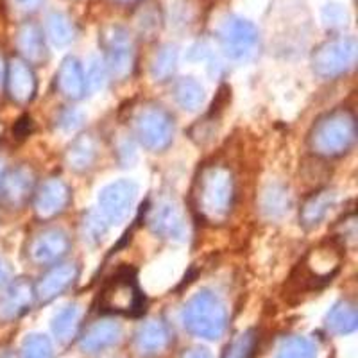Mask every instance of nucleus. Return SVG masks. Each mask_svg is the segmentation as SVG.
Wrapping results in <instances>:
<instances>
[{"label": "nucleus", "instance_id": "1", "mask_svg": "<svg viewBox=\"0 0 358 358\" xmlns=\"http://www.w3.org/2000/svg\"><path fill=\"white\" fill-rule=\"evenodd\" d=\"M196 210L206 222L220 224L228 219L235 203V179L224 165H206L194 187Z\"/></svg>", "mask_w": 358, "mask_h": 358}, {"label": "nucleus", "instance_id": "2", "mask_svg": "<svg viewBox=\"0 0 358 358\" xmlns=\"http://www.w3.org/2000/svg\"><path fill=\"white\" fill-rule=\"evenodd\" d=\"M357 143V118L346 108H337L315 120L308 133V149L321 158H338Z\"/></svg>", "mask_w": 358, "mask_h": 358}, {"label": "nucleus", "instance_id": "3", "mask_svg": "<svg viewBox=\"0 0 358 358\" xmlns=\"http://www.w3.org/2000/svg\"><path fill=\"white\" fill-rule=\"evenodd\" d=\"M183 326L188 334L206 341H217L222 337L228 326V312L222 299L212 290H199L185 305Z\"/></svg>", "mask_w": 358, "mask_h": 358}, {"label": "nucleus", "instance_id": "4", "mask_svg": "<svg viewBox=\"0 0 358 358\" xmlns=\"http://www.w3.org/2000/svg\"><path fill=\"white\" fill-rule=\"evenodd\" d=\"M341 264L342 244L337 238H334L310 249L301 264L297 265L296 273L290 280H294V283L303 290H317L326 283H330L331 278L338 273Z\"/></svg>", "mask_w": 358, "mask_h": 358}, {"label": "nucleus", "instance_id": "5", "mask_svg": "<svg viewBox=\"0 0 358 358\" xmlns=\"http://www.w3.org/2000/svg\"><path fill=\"white\" fill-rule=\"evenodd\" d=\"M134 136L151 152H163L174 140V118L159 104H143L133 118Z\"/></svg>", "mask_w": 358, "mask_h": 358}, {"label": "nucleus", "instance_id": "6", "mask_svg": "<svg viewBox=\"0 0 358 358\" xmlns=\"http://www.w3.org/2000/svg\"><path fill=\"white\" fill-rule=\"evenodd\" d=\"M358 45L353 38H335L319 45L312 56V69L322 79H337L357 62Z\"/></svg>", "mask_w": 358, "mask_h": 358}, {"label": "nucleus", "instance_id": "7", "mask_svg": "<svg viewBox=\"0 0 358 358\" xmlns=\"http://www.w3.org/2000/svg\"><path fill=\"white\" fill-rule=\"evenodd\" d=\"M143 294L133 274L118 273L108 281L101 292V310L115 315H140Z\"/></svg>", "mask_w": 358, "mask_h": 358}, {"label": "nucleus", "instance_id": "8", "mask_svg": "<svg viewBox=\"0 0 358 358\" xmlns=\"http://www.w3.org/2000/svg\"><path fill=\"white\" fill-rule=\"evenodd\" d=\"M138 196V187L129 179H118L99 192V213L108 226L127 219Z\"/></svg>", "mask_w": 358, "mask_h": 358}, {"label": "nucleus", "instance_id": "9", "mask_svg": "<svg viewBox=\"0 0 358 358\" xmlns=\"http://www.w3.org/2000/svg\"><path fill=\"white\" fill-rule=\"evenodd\" d=\"M224 54L233 62H248L258 47L257 27L242 18H229L220 33Z\"/></svg>", "mask_w": 358, "mask_h": 358}, {"label": "nucleus", "instance_id": "10", "mask_svg": "<svg viewBox=\"0 0 358 358\" xmlns=\"http://www.w3.org/2000/svg\"><path fill=\"white\" fill-rule=\"evenodd\" d=\"M70 251V238L62 228H45L29 244V260L40 267L62 262Z\"/></svg>", "mask_w": 358, "mask_h": 358}, {"label": "nucleus", "instance_id": "11", "mask_svg": "<svg viewBox=\"0 0 358 358\" xmlns=\"http://www.w3.org/2000/svg\"><path fill=\"white\" fill-rule=\"evenodd\" d=\"M149 226L152 233L171 242L187 241L188 224L181 208L172 199H163L152 208L149 217Z\"/></svg>", "mask_w": 358, "mask_h": 358}, {"label": "nucleus", "instance_id": "12", "mask_svg": "<svg viewBox=\"0 0 358 358\" xmlns=\"http://www.w3.org/2000/svg\"><path fill=\"white\" fill-rule=\"evenodd\" d=\"M72 199V190L62 178H49L34 190V212L38 219L50 220L62 215Z\"/></svg>", "mask_w": 358, "mask_h": 358}, {"label": "nucleus", "instance_id": "13", "mask_svg": "<svg viewBox=\"0 0 358 358\" xmlns=\"http://www.w3.org/2000/svg\"><path fill=\"white\" fill-rule=\"evenodd\" d=\"M36 187V174L29 165H20L11 171H6L2 185H0V197L8 208H22L34 196Z\"/></svg>", "mask_w": 358, "mask_h": 358}, {"label": "nucleus", "instance_id": "14", "mask_svg": "<svg viewBox=\"0 0 358 358\" xmlns=\"http://www.w3.org/2000/svg\"><path fill=\"white\" fill-rule=\"evenodd\" d=\"M79 267L73 262H57L38 280L34 285V296L38 303H50L62 296L78 280Z\"/></svg>", "mask_w": 358, "mask_h": 358}, {"label": "nucleus", "instance_id": "15", "mask_svg": "<svg viewBox=\"0 0 358 358\" xmlns=\"http://www.w3.org/2000/svg\"><path fill=\"white\" fill-rule=\"evenodd\" d=\"M106 70L111 78L124 81L134 66V52L129 36L122 29H113L106 36Z\"/></svg>", "mask_w": 358, "mask_h": 358}, {"label": "nucleus", "instance_id": "16", "mask_svg": "<svg viewBox=\"0 0 358 358\" xmlns=\"http://www.w3.org/2000/svg\"><path fill=\"white\" fill-rule=\"evenodd\" d=\"M36 76L27 62L22 57H11L6 69V92L17 104H29L36 95Z\"/></svg>", "mask_w": 358, "mask_h": 358}, {"label": "nucleus", "instance_id": "17", "mask_svg": "<svg viewBox=\"0 0 358 358\" xmlns=\"http://www.w3.org/2000/svg\"><path fill=\"white\" fill-rule=\"evenodd\" d=\"M34 299V285L25 278H18L6 289V292L0 296V319L13 321L24 315L27 310H31Z\"/></svg>", "mask_w": 358, "mask_h": 358}, {"label": "nucleus", "instance_id": "18", "mask_svg": "<svg viewBox=\"0 0 358 358\" xmlns=\"http://www.w3.org/2000/svg\"><path fill=\"white\" fill-rule=\"evenodd\" d=\"M57 92L69 101H81L86 95V76L76 57H65L56 73Z\"/></svg>", "mask_w": 358, "mask_h": 358}, {"label": "nucleus", "instance_id": "19", "mask_svg": "<svg viewBox=\"0 0 358 358\" xmlns=\"http://www.w3.org/2000/svg\"><path fill=\"white\" fill-rule=\"evenodd\" d=\"M120 338H122V328L118 322L99 321L83 334L79 346L85 353H101V351L118 344Z\"/></svg>", "mask_w": 358, "mask_h": 358}, {"label": "nucleus", "instance_id": "20", "mask_svg": "<svg viewBox=\"0 0 358 358\" xmlns=\"http://www.w3.org/2000/svg\"><path fill=\"white\" fill-rule=\"evenodd\" d=\"M337 201V194L331 188H322V190L313 192L312 196L305 199L299 210V222L305 229L317 228L319 224L324 220L331 208Z\"/></svg>", "mask_w": 358, "mask_h": 358}, {"label": "nucleus", "instance_id": "21", "mask_svg": "<svg viewBox=\"0 0 358 358\" xmlns=\"http://www.w3.org/2000/svg\"><path fill=\"white\" fill-rule=\"evenodd\" d=\"M97 155V140L92 134H79L78 138L66 147L65 163L70 171L83 174V172H88L94 167Z\"/></svg>", "mask_w": 358, "mask_h": 358}, {"label": "nucleus", "instance_id": "22", "mask_svg": "<svg viewBox=\"0 0 358 358\" xmlns=\"http://www.w3.org/2000/svg\"><path fill=\"white\" fill-rule=\"evenodd\" d=\"M136 350L145 357H155L167 350L171 335L162 321H147L136 331Z\"/></svg>", "mask_w": 358, "mask_h": 358}, {"label": "nucleus", "instance_id": "23", "mask_svg": "<svg viewBox=\"0 0 358 358\" xmlns=\"http://www.w3.org/2000/svg\"><path fill=\"white\" fill-rule=\"evenodd\" d=\"M326 328L335 335H350L358 328L357 306L344 299L338 301L326 315Z\"/></svg>", "mask_w": 358, "mask_h": 358}, {"label": "nucleus", "instance_id": "24", "mask_svg": "<svg viewBox=\"0 0 358 358\" xmlns=\"http://www.w3.org/2000/svg\"><path fill=\"white\" fill-rule=\"evenodd\" d=\"M18 50L27 63H43L47 59V49H45V41L41 36L40 29L34 25H25L18 33Z\"/></svg>", "mask_w": 358, "mask_h": 358}, {"label": "nucleus", "instance_id": "25", "mask_svg": "<svg viewBox=\"0 0 358 358\" xmlns=\"http://www.w3.org/2000/svg\"><path fill=\"white\" fill-rule=\"evenodd\" d=\"M174 99L179 106L183 108L185 111H199L204 106V88L197 79L194 78H183L179 79L174 86Z\"/></svg>", "mask_w": 358, "mask_h": 358}, {"label": "nucleus", "instance_id": "26", "mask_svg": "<svg viewBox=\"0 0 358 358\" xmlns=\"http://www.w3.org/2000/svg\"><path fill=\"white\" fill-rule=\"evenodd\" d=\"M262 212L271 219L283 217L290 208V194L283 185L271 183L262 190L260 196Z\"/></svg>", "mask_w": 358, "mask_h": 358}, {"label": "nucleus", "instance_id": "27", "mask_svg": "<svg viewBox=\"0 0 358 358\" xmlns=\"http://www.w3.org/2000/svg\"><path fill=\"white\" fill-rule=\"evenodd\" d=\"M81 322V310L78 305H69L62 308L52 319V334L63 344L72 341L79 330Z\"/></svg>", "mask_w": 358, "mask_h": 358}, {"label": "nucleus", "instance_id": "28", "mask_svg": "<svg viewBox=\"0 0 358 358\" xmlns=\"http://www.w3.org/2000/svg\"><path fill=\"white\" fill-rule=\"evenodd\" d=\"M176 66H178V50L176 47H163L152 59L151 78L156 83H165L174 76Z\"/></svg>", "mask_w": 358, "mask_h": 358}, {"label": "nucleus", "instance_id": "29", "mask_svg": "<svg viewBox=\"0 0 358 358\" xmlns=\"http://www.w3.org/2000/svg\"><path fill=\"white\" fill-rule=\"evenodd\" d=\"M278 358H317V350L306 337L294 335L281 342Z\"/></svg>", "mask_w": 358, "mask_h": 358}, {"label": "nucleus", "instance_id": "30", "mask_svg": "<svg viewBox=\"0 0 358 358\" xmlns=\"http://www.w3.org/2000/svg\"><path fill=\"white\" fill-rule=\"evenodd\" d=\"M52 344L49 337L31 334L22 342V358H52Z\"/></svg>", "mask_w": 358, "mask_h": 358}, {"label": "nucleus", "instance_id": "31", "mask_svg": "<svg viewBox=\"0 0 358 358\" xmlns=\"http://www.w3.org/2000/svg\"><path fill=\"white\" fill-rule=\"evenodd\" d=\"M257 331L248 330L235 338L226 350L224 358H252L257 350Z\"/></svg>", "mask_w": 358, "mask_h": 358}, {"label": "nucleus", "instance_id": "32", "mask_svg": "<svg viewBox=\"0 0 358 358\" xmlns=\"http://www.w3.org/2000/svg\"><path fill=\"white\" fill-rule=\"evenodd\" d=\"M49 36L59 47L69 45L73 40V29L69 18L63 15H52L49 18Z\"/></svg>", "mask_w": 358, "mask_h": 358}, {"label": "nucleus", "instance_id": "33", "mask_svg": "<svg viewBox=\"0 0 358 358\" xmlns=\"http://www.w3.org/2000/svg\"><path fill=\"white\" fill-rule=\"evenodd\" d=\"M85 76H86V88L102 90L104 86H106L108 76H110V73H108L106 65H104V63L99 62V59H94L88 73H85Z\"/></svg>", "mask_w": 358, "mask_h": 358}, {"label": "nucleus", "instance_id": "34", "mask_svg": "<svg viewBox=\"0 0 358 358\" xmlns=\"http://www.w3.org/2000/svg\"><path fill=\"white\" fill-rule=\"evenodd\" d=\"M108 226L106 220L102 219L101 213H90L85 220V233L88 236L90 241H101L102 235L108 231Z\"/></svg>", "mask_w": 358, "mask_h": 358}, {"label": "nucleus", "instance_id": "35", "mask_svg": "<svg viewBox=\"0 0 358 358\" xmlns=\"http://www.w3.org/2000/svg\"><path fill=\"white\" fill-rule=\"evenodd\" d=\"M83 124V115L81 111L78 110H66L62 113V118H59V126L66 131L78 129Z\"/></svg>", "mask_w": 358, "mask_h": 358}, {"label": "nucleus", "instance_id": "36", "mask_svg": "<svg viewBox=\"0 0 358 358\" xmlns=\"http://www.w3.org/2000/svg\"><path fill=\"white\" fill-rule=\"evenodd\" d=\"M181 358H212V353L208 348L203 346H194V348H188V350L183 351Z\"/></svg>", "mask_w": 358, "mask_h": 358}, {"label": "nucleus", "instance_id": "37", "mask_svg": "<svg viewBox=\"0 0 358 358\" xmlns=\"http://www.w3.org/2000/svg\"><path fill=\"white\" fill-rule=\"evenodd\" d=\"M6 281H8V265L0 258V287L4 285Z\"/></svg>", "mask_w": 358, "mask_h": 358}, {"label": "nucleus", "instance_id": "38", "mask_svg": "<svg viewBox=\"0 0 358 358\" xmlns=\"http://www.w3.org/2000/svg\"><path fill=\"white\" fill-rule=\"evenodd\" d=\"M40 2L41 0H18V4H20L24 9H34Z\"/></svg>", "mask_w": 358, "mask_h": 358}, {"label": "nucleus", "instance_id": "39", "mask_svg": "<svg viewBox=\"0 0 358 358\" xmlns=\"http://www.w3.org/2000/svg\"><path fill=\"white\" fill-rule=\"evenodd\" d=\"M6 174V165H4V159L0 158V185H2V179H4Z\"/></svg>", "mask_w": 358, "mask_h": 358}]
</instances>
